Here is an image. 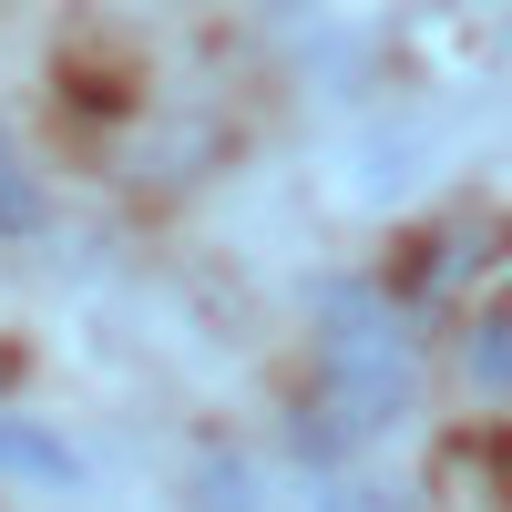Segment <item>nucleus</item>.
<instances>
[{
    "label": "nucleus",
    "mask_w": 512,
    "mask_h": 512,
    "mask_svg": "<svg viewBox=\"0 0 512 512\" xmlns=\"http://www.w3.org/2000/svg\"><path fill=\"white\" fill-rule=\"evenodd\" d=\"M472 369H482V400H502V318H482V338H472Z\"/></svg>",
    "instance_id": "5"
},
{
    "label": "nucleus",
    "mask_w": 512,
    "mask_h": 512,
    "mask_svg": "<svg viewBox=\"0 0 512 512\" xmlns=\"http://www.w3.org/2000/svg\"><path fill=\"white\" fill-rule=\"evenodd\" d=\"M318 390H328V441H379L400 431L410 400H420V359H410V328L379 287L359 277H328L318 287Z\"/></svg>",
    "instance_id": "1"
},
{
    "label": "nucleus",
    "mask_w": 512,
    "mask_h": 512,
    "mask_svg": "<svg viewBox=\"0 0 512 512\" xmlns=\"http://www.w3.org/2000/svg\"><path fill=\"white\" fill-rule=\"evenodd\" d=\"M0 472H31V482H82V461L52 441V431H31V420H0Z\"/></svg>",
    "instance_id": "2"
},
{
    "label": "nucleus",
    "mask_w": 512,
    "mask_h": 512,
    "mask_svg": "<svg viewBox=\"0 0 512 512\" xmlns=\"http://www.w3.org/2000/svg\"><path fill=\"white\" fill-rule=\"evenodd\" d=\"M41 226V185H31V164L11 144V123H0V236H31Z\"/></svg>",
    "instance_id": "3"
},
{
    "label": "nucleus",
    "mask_w": 512,
    "mask_h": 512,
    "mask_svg": "<svg viewBox=\"0 0 512 512\" xmlns=\"http://www.w3.org/2000/svg\"><path fill=\"white\" fill-rule=\"evenodd\" d=\"M318 512H410V502H400V492H379V482H338Z\"/></svg>",
    "instance_id": "4"
}]
</instances>
